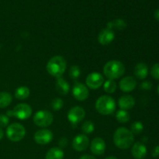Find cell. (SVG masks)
I'll return each instance as SVG.
<instances>
[{
    "instance_id": "obj_1",
    "label": "cell",
    "mask_w": 159,
    "mask_h": 159,
    "mask_svg": "<svg viewBox=\"0 0 159 159\" xmlns=\"http://www.w3.org/2000/svg\"><path fill=\"white\" fill-rule=\"evenodd\" d=\"M113 142L120 149L126 150L131 147L134 142V135L126 127H119L113 134Z\"/></svg>"
},
{
    "instance_id": "obj_38",
    "label": "cell",
    "mask_w": 159,
    "mask_h": 159,
    "mask_svg": "<svg viewBox=\"0 0 159 159\" xmlns=\"http://www.w3.org/2000/svg\"><path fill=\"white\" fill-rule=\"evenodd\" d=\"M3 136H4V132H3V130H2V128L0 127V140L2 139Z\"/></svg>"
},
{
    "instance_id": "obj_14",
    "label": "cell",
    "mask_w": 159,
    "mask_h": 159,
    "mask_svg": "<svg viewBox=\"0 0 159 159\" xmlns=\"http://www.w3.org/2000/svg\"><path fill=\"white\" fill-rule=\"evenodd\" d=\"M119 86L121 91L124 93H129L135 89L137 87V81L132 76H127L121 79Z\"/></svg>"
},
{
    "instance_id": "obj_24",
    "label": "cell",
    "mask_w": 159,
    "mask_h": 159,
    "mask_svg": "<svg viewBox=\"0 0 159 159\" xmlns=\"http://www.w3.org/2000/svg\"><path fill=\"white\" fill-rule=\"evenodd\" d=\"M117 88V84L115 82V80H112V79H108V80L105 81L103 83V89L108 94H112L114 93L115 91Z\"/></svg>"
},
{
    "instance_id": "obj_8",
    "label": "cell",
    "mask_w": 159,
    "mask_h": 159,
    "mask_svg": "<svg viewBox=\"0 0 159 159\" xmlns=\"http://www.w3.org/2000/svg\"><path fill=\"white\" fill-rule=\"evenodd\" d=\"M86 85L92 89H99L104 83V77L99 72H92L87 76Z\"/></svg>"
},
{
    "instance_id": "obj_37",
    "label": "cell",
    "mask_w": 159,
    "mask_h": 159,
    "mask_svg": "<svg viewBox=\"0 0 159 159\" xmlns=\"http://www.w3.org/2000/svg\"><path fill=\"white\" fill-rule=\"evenodd\" d=\"M6 116H8V117H11V116H13V112H12V110H8L7 112H6Z\"/></svg>"
},
{
    "instance_id": "obj_32",
    "label": "cell",
    "mask_w": 159,
    "mask_h": 159,
    "mask_svg": "<svg viewBox=\"0 0 159 159\" xmlns=\"http://www.w3.org/2000/svg\"><path fill=\"white\" fill-rule=\"evenodd\" d=\"M152 88V84L148 81H144L141 84V89L144 90H150Z\"/></svg>"
},
{
    "instance_id": "obj_23",
    "label": "cell",
    "mask_w": 159,
    "mask_h": 159,
    "mask_svg": "<svg viewBox=\"0 0 159 159\" xmlns=\"http://www.w3.org/2000/svg\"><path fill=\"white\" fill-rule=\"evenodd\" d=\"M12 97L9 93L0 92V109L6 108L9 107L12 102Z\"/></svg>"
},
{
    "instance_id": "obj_7",
    "label": "cell",
    "mask_w": 159,
    "mask_h": 159,
    "mask_svg": "<svg viewBox=\"0 0 159 159\" xmlns=\"http://www.w3.org/2000/svg\"><path fill=\"white\" fill-rule=\"evenodd\" d=\"M13 116L17 119L24 120L28 119L32 114V108L26 103H20L16 106L12 110Z\"/></svg>"
},
{
    "instance_id": "obj_35",
    "label": "cell",
    "mask_w": 159,
    "mask_h": 159,
    "mask_svg": "<svg viewBox=\"0 0 159 159\" xmlns=\"http://www.w3.org/2000/svg\"><path fill=\"white\" fill-rule=\"evenodd\" d=\"M79 159H96L94 156H92L90 155H83L79 158Z\"/></svg>"
},
{
    "instance_id": "obj_26",
    "label": "cell",
    "mask_w": 159,
    "mask_h": 159,
    "mask_svg": "<svg viewBox=\"0 0 159 159\" xmlns=\"http://www.w3.org/2000/svg\"><path fill=\"white\" fill-rule=\"evenodd\" d=\"M143 130H144V125L140 121H136V122H134L131 124V127H130V131L132 132L134 135L136 134L138 135L142 133Z\"/></svg>"
},
{
    "instance_id": "obj_5",
    "label": "cell",
    "mask_w": 159,
    "mask_h": 159,
    "mask_svg": "<svg viewBox=\"0 0 159 159\" xmlns=\"http://www.w3.org/2000/svg\"><path fill=\"white\" fill-rule=\"evenodd\" d=\"M25 135V127L19 123H13L10 124L6 129V136L9 141L12 142H19L24 138Z\"/></svg>"
},
{
    "instance_id": "obj_22",
    "label": "cell",
    "mask_w": 159,
    "mask_h": 159,
    "mask_svg": "<svg viewBox=\"0 0 159 159\" xmlns=\"http://www.w3.org/2000/svg\"><path fill=\"white\" fill-rule=\"evenodd\" d=\"M127 27V23L124 21L122 19H116V20H113V21L109 22L107 23V27L108 29L113 30L114 29L118 30H123Z\"/></svg>"
},
{
    "instance_id": "obj_28",
    "label": "cell",
    "mask_w": 159,
    "mask_h": 159,
    "mask_svg": "<svg viewBox=\"0 0 159 159\" xmlns=\"http://www.w3.org/2000/svg\"><path fill=\"white\" fill-rule=\"evenodd\" d=\"M81 75V69L78 65H73L69 69V76L71 79H78Z\"/></svg>"
},
{
    "instance_id": "obj_39",
    "label": "cell",
    "mask_w": 159,
    "mask_h": 159,
    "mask_svg": "<svg viewBox=\"0 0 159 159\" xmlns=\"http://www.w3.org/2000/svg\"><path fill=\"white\" fill-rule=\"evenodd\" d=\"M105 159H117V158L114 156H109V157H107V158H106Z\"/></svg>"
},
{
    "instance_id": "obj_2",
    "label": "cell",
    "mask_w": 159,
    "mask_h": 159,
    "mask_svg": "<svg viewBox=\"0 0 159 159\" xmlns=\"http://www.w3.org/2000/svg\"><path fill=\"white\" fill-rule=\"evenodd\" d=\"M67 68V62L61 56H54L48 61L46 69L48 74L55 78L61 77Z\"/></svg>"
},
{
    "instance_id": "obj_34",
    "label": "cell",
    "mask_w": 159,
    "mask_h": 159,
    "mask_svg": "<svg viewBox=\"0 0 159 159\" xmlns=\"http://www.w3.org/2000/svg\"><path fill=\"white\" fill-rule=\"evenodd\" d=\"M152 155L154 158H158V157H159V145L155 146V147L154 148L153 151H152Z\"/></svg>"
},
{
    "instance_id": "obj_21",
    "label": "cell",
    "mask_w": 159,
    "mask_h": 159,
    "mask_svg": "<svg viewBox=\"0 0 159 159\" xmlns=\"http://www.w3.org/2000/svg\"><path fill=\"white\" fill-rule=\"evenodd\" d=\"M30 90L26 86H20L16 89L15 97L20 100H24L30 96Z\"/></svg>"
},
{
    "instance_id": "obj_31",
    "label": "cell",
    "mask_w": 159,
    "mask_h": 159,
    "mask_svg": "<svg viewBox=\"0 0 159 159\" xmlns=\"http://www.w3.org/2000/svg\"><path fill=\"white\" fill-rule=\"evenodd\" d=\"M9 123V119L6 115L0 114V127H7Z\"/></svg>"
},
{
    "instance_id": "obj_33",
    "label": "cell",
    "mask_w": 159,
    "mask_h": 159,
    "mask_svg": "<svg viewBox=\"0 0 159 159\" xmlns=\"http://www.w3.org/2000/svg\"><path fill=\"white\" fill-rule=\"evenodd\" d=\"M68 139H67V138H62L59 141V143H58L60 148L66 147V146L68 145Z\"/></svg>"
},
{
    "instance_id": "obj_3",
    "label": "cell",
    "mask_w": 159,
    "mask_h": 159,
    "mask_svg": "<svg viewBox=\"0 0 159 159\" xmlns=\"http://www.w3.org/2000/svg\"><path fill=\"white\" fill-rule=\"evenodd\" d=\"M125 72V66L121 61L117 60H112L107 62L103 67V74L108 79L115 80Z\"/></svg>"
},
{
    "instance_id": "obj_15",
    "label": "cell",
    "mask_w": 159,
    "mask_h": 159,
    "mask_svg": "<svg viewBox=\"0 0 159 159\" xmlns=\"http://www.w3.org/2000/svg\"><path fill=\"white\" fill-rule=\"evenodd\" d=\"M114 37L115 34L113 30L106 28L99 32L98 35V41L102 45H108L112 43V41L114 40Z\"/></svg>"
},
{
    "instance_id": "obj_20",
    "label": "cell",
    "mask_w": 159,
    "mask_h": 159,
    "mask_svg": "<svg viewBox=\"0 0 159 159\" xmlns=\"http://www.w3.org/2000/svg\"><path fill=\"white\" fill-rule=\"evenodd\" d=\"M65 156L63 150L61 148L54 147L48 150L45 155V159H63Z\"/></svg>"
},
{
    "instance_id": "obj_6",
    "label": "cell",
    "mask_w": 159,
    "mask_h": 159,
    "mask_svg": "<svg viewBox=\"0 0 159 159\" xmlns=\"http://www.w3.org/2000/svg\"><path fill=\"white\" fill-rule=\"evenodd\" d=\"M33 120L35 125H37V127H47L52 124L54 121V116L51 112L42 110H39L34 114Z\"/></svg>"
},
{
    "instance_id": "obj_10",
    "label": "cell",
    "mask_w": 159,
    "mask_h": 159,
    "mask_svg": "<svg viewBox=\"0 0 159 159\" xmlns=\"http://www.w3.org/2000/svg\"><path fill=\"white\" fill-rule=\"evenodd\" d=\"M85 116V111L82 107H74L68 111V119L73 124H77L82 121Z\"/></svg>"
},
{
    "instance_id": "obj_9",
    "label": "cell",
    "mask_w": 159,
    "mask_h": 159,
    "mask_svg": "<svg viewBox=\"0 0 159 159\" xmlns=\"http://www.w3.org/2000/svg\"><path fill=\"white\" fill-rule=\"evenodd\" d=\"M34 138L37 144L45 145L51 142L53 140V133L48 129H41L34 134Z\"/></svg>"
},
{
    "instance_id": "obj_13",
    "label": "cell",
    "mask_w": 159,
    "mask_h": 159,
    "mask_svg": "<svg viewBox=\"0 0 159 159\" xmlns=\"http://www.w3.org/2000/svg\"><path fill=\"white\" fill-rule=\"evenodd\" d=\"M106 148L107 145L105 141L101 138H94L90 144V150L92 153L99 156L103 155L106 151Z\"/></svg>"
},
{
    "instance_id": "obj_19",
    "label": "cell",
    "mask_w": 159,
    "mask_h": 159,
    "mask_svg": "<svg viewBox=\"0 0 159 159\" xmlns=\"http://www.w3.org/2000/svg\"><path fill=\"white\" fill-rule=\"evenodd\" d=\"M134 73L138 79L143 80V79H145L148 75V68L146 64L138 63L134 67Z\"/></svg>"
},
{
    "instance_id": "obj_36",
    "label": "cell",
    "mask_w": 159,
    "mask_h": 159,
    "mask_svg": "<svg viewBox=\"0 0 159 159\" xmlns=\"http://www.w3.org/2000/svg\"><path fill=\"white\" fill-rule=\"evenodd\" d=\"M154 16H155V18L158 21H159V9L155 10V13H154Z\"/></svg>"
},
{
    "instance_id": "obj_4",
    "label": "cell",
    "mask_w": 159,
    "mask_h": 159,
    "mask_svg": "<svg viewBox=\"0 0 159 159\" xmlns=\"http://www.w3.org/2000/svg\"><path fill=\"white\" fill-rule=\"evenodd\" d=\"M96 109L102 115L112 114L116 110V102L110 96H102L96 100Z\"/></svg>"
},
{
    "instance_id": "obj_27",
    "label": "cell",
    "mask_w": 159,
    "mask_h": 159,
    "mask_svg": "<svg viewBox=\"0 0 159 159\" xmlns=\"http://www.w3.org/2000/svg\"><path fill=\"white\" fill-rule=\"evenodd\" d=\"M95 126L92 121H85L82 125V131L85 134H89L94 131Z\"/></svg>"
},
{
    "instance_id": "obj_40",
    "label": "cell",
    "mask_w": 159,
    "mask_h": 159,
    "mask_svg": "<svg viewBox=\"0 0 159 159\" xmlns=\"http://www.w3.org/2000/svg\"><path fill=\"white\" fill-rule=\"evenodd\" d=\"M157 91H158V94L159 95V85H158V89H157Z\"/></svg>"
},
{
    "instance_id": "obj_18",
    "label": "cell",
    "mask_w": 159,
    "mask_h": 159,
    "mask_svg": "<svg viewBox=\"0 0 159 159\" xmlns=\"http://www.w3.org/2000/svg\"><path fill=\"white\" fill-rule=\"evenodd\" d=\"M55 89L56 91H57L59 94L62 95V96H65V95H67L69 93V83H68L64 78L59 77L57 78V81H56Z\"/></svg>"
},
{
    "instance_id": "obj_29",
    "label": "cell",
    "mask_w": 159,
    "mask_h": 159,
    "mask_svg": "<svg viewBox=\"0 0 159 159\" xmlns=\"http://www.w3.org/2000/svg\"><path fill=\"white\" fill-rule=\"evenodd\" d=\"M64 106V102L60 98H56V99H53L51 102V108L54 111H58L61 109H62Z\"/></svg>"
},
{
    "instance_id": "obj_17",
    "label": "cell",
    "mask_w": 159,
    "mask_h": 159,
    "mask_svg": "<svg viewBox=\"0 0 159 159\" xmlns=\"http://www.w3.org/2000/svg\"><path fill=\"white\" fill-rule=\"evenodd\" d=\"M118 105L121 110H128L133 108L135 105V99L130 95H124L120 97Z\"/></svg>"
},
{
    "instance_id": "obj_16",
    "label": "cell",
    "mask_w": 159,
    "mask_h": 159,
    "mask_svg": "<svg viewBox=\"0 0 159 159\" xmlns=\"http://www.w3.org/2000/svg\"><path fill=\"white\" fill-rule=\"evenodd\" d=\"M131 154L135 159H144L147 155V148L143 143L136 142L132 146Z\"/></svg>"
},
{
    "instance_id": "obj_30",
    "label": "cell",
    "mask_w": 159,
    "mask_h": 159,
    "mask_svg": "<svg viewBox=\"0 0 159 159\" xmlns=\"http://www.w3.org/2000/svg\"><path fill=\"white\" fill-rule=\"evenodd\" d=\"M151 75L155 79L159 80V63L155 64L152 66L151 70Z\"/></svg>"
},
{
    "instance_id": "obj_11",
    "label": "cell",
    "mask_w": 159,
    "mask_h": 159,
    "mask_svg": "<svg viewBox=\"0 0 159 159\" xmlns=\"http://www.w3.org/2000/svg\"><path fill=\"white\" fill-rule=\"evenodd\" d=\"M72 95L79 101H84L88 99L89 96V92L85 85L81 82H76L72 89Z\"/></svg>"
},
{
    "instance_id": "obj_25",
    "label": "cell",
    "mask_w": 159,
    "mask_h": 159,
    "mask_svg": "<svg viewBox=\"0 0 159 159\" xmlns=\"http://www.w3.org/2000/svg\"><path fill=\"white\" fill-rule=\"evenodd\" d=\"M116 119L121 124H125L130 120V113L124 110H120L116 113Z\"/></svg>"
},
{
    "instance_id": "obj_12",
    "label": "cell",
    "mask_w": 159,
    "mask_h": 159,
    "mask_svg": "<svg viewBox=\"0 0 159 159\" xmlns=\"http://www.w3.org/2000/svg\"><path fill=\"white\" fill-rule=\"evenodd\" d=\"M89 145V139L85 134H78L72 141V148L76 152H83Z\"/></svg>"
}]
</instances>
